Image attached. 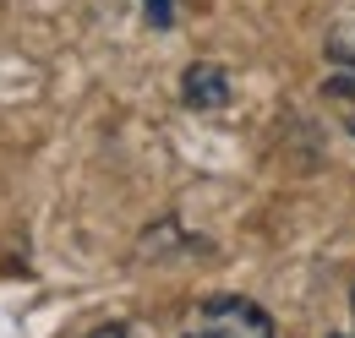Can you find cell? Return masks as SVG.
I'll use <instances>...</instances> for the list:
<instances>
[{"label":"cell","instance_id":"cell-2","mask_svg":"<svg viewBox=\"0 0 355 338\" xmlns=\"http://www.w3.org/2000/svg\"><path fill=\"white\" fill-rule=\"evenodd\" d=\"M180 98H186L191 109H224V104H230V71H224L219 60H197V66H186Z\"/></svg>","mask_w":355,"mask_h":338},{"label":"cell","instance_id":"cell-3","mask_svg":"<svg viewBox=\"0 0 355 338\" xmlns=\"http://www.w3.org/2000/svg\"><path fill=\"white\" fill-rule=\"evenodd\" d=\"M328 60L345 66V71H355V17H350V22H339V28L328 33Z\"/></svg>","mask_w":355,"mask_h":338},{"label":"cell","instance_id":"cell-6","mask_svg":"<svg viewBox=\"0 0 355 338\" xmlns=\"http://www.w3.org/2000/svg\"><path fill=\"white\" fill-rule=\"evenodd\" d=\"M350 305H355V295H350Z\"/></svg>","mask_w":355,"mask_h":338},{"label":"cell","instance_id":"cell-4","mask_svg":"<svg viewBox=\"0 0 355 338\" xmlns=\"http://www.w3.org/2000/svg\"><path fill=\"white\" fill-rule=\"evenodd\" d=\"M148 28H175V0H142Z\"/></svg>","mask_w":355,"mask_h":338},{"label":"cell","instance_id":"cell-5","mask_svg":"<svg viewBox=\"0 0 355 338\" xmlns=\"http://www.w3.org/2000/svg\"><path fill=\"white\" fill-rule=\"evenodd\" d=\"M88 338H132V333H126V328H121V322H104V328H93Z\"/></svg>","mask_w":355,"mask_h":338},{"label":"cell","instance_id":"cell-1","mask_svg":"<svg viewBox=\"0 0 355 338\" xmlns=\"http://www.w3.org/2000/svg\"><path fill=\"white\" fill-rule=\"evenodd\" d=\"M186 338H273V317L241 295H219L197 305Z\"/></svg>","mask_w":355,"mask_h":338}]
</instances>
